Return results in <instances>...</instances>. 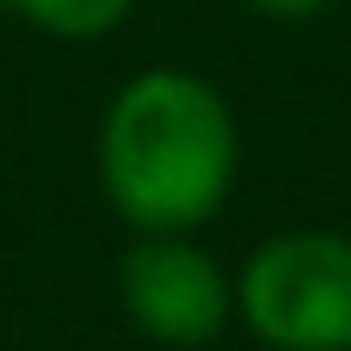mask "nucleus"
<instances>
[{"label": "nucleus", "instance_id": "nucleus-1", "mask_svg": "<svg viewBox=\"0 0 351 351\" xmlns=\"http://www.w3.org/2000/svg\"><path fill=\"white\" fill-rule=\"evenodd\" d=\"M241 123L191 68L130 74L99 117V185L136 234H197L234 191Z\"/></svg>", "mask_w": 351, "mask_h": 351}, {"label": "nucleus", "instance_id": "nucleus-2", "mask_svg": "<svg viewBox=\"0 0 351 351\" xmlns=\"http://www.w3.org/2000/svg\"><path fill=\"white\" fill-rule=\"evenodd\" d=\"M234 321L271 351H351V234L290 228L234 271Z\"/></svg>", "mask_w": 351, "mask_h": 351}, {"label": "nucleus", "instance_id": "nucleus-3", "mask_svg": "<svg viewBox=\"0 0 351 351\" xmlns=\"http://www.w3.org/2000/svg\"><path fill=\"white\" fill-rule=\"evenodd\" d=\"M117 296L142 339L173 351L210 346L234 321V278L191 234H136L117 265Z\"/></svg>", "mask_w": 351, "mask_h": 351}, {"label": "nucleus", "instance_id": "nucleus-4", "mask_svg": "<svg viewBox=\"0 0 351 351\" xmlns=\"http://www.w3.org/2000/svg\"><path fill=\"white\" fill-rule=\"evenodd\" d=\"M31 31L56 37V43H93V37H111L136 0H6Z\"/></svg>", "mask_w": 351, "mask_h": 351}, {"label": "nucleus", "instance_id": "nucleus-5", "mask_svg": "<svg viewBox=\"0 0 351 351\" xmlns=\"http://www.w3.org/2000/svg\"><path fill=\"white\" fill-rule=\"evenodd\" d=\"M247 12H259V19H278V25H296V19H321L333 0H241Z\"/></svg>", "mask_w": 351, "mask_h": 351}]
</instances>
